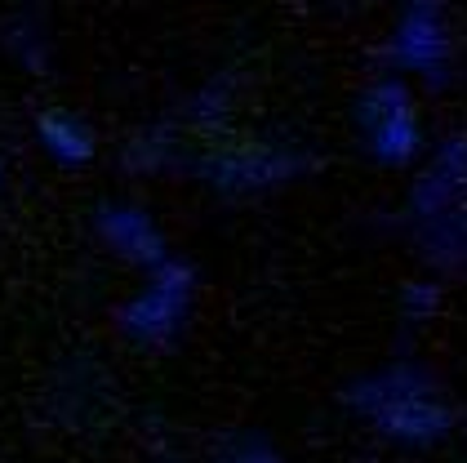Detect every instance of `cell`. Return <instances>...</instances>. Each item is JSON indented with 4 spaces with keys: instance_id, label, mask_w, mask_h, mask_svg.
I'll use <instances>...</instances> for the list:
<instances>
[{
    "instance_id": "obj_2",
    "label": "cell",
    "mask_w": 467,
    "mask_h": 463,
    "mask_svg": "<svg viewBox=\"0 0 467 463\" xmlns=\"http://www.w3.org/2000/svg\"><path fill=\"white\" fill-rule=\"evenodd\" d=\"M396 54L410 68H431L445 58V27L431 18V9H414L405 14L400 32H396Z\"/></svg>"
},
{
    "instance_id": "obj_1",
    "label": "cell",
    "mask_w": 467,
    "mask_h": 463,
    "mask_svg": "<svg viewBox=\"0 0 467 463\" xmlns=\"http://www.w3.org/2000/svg\"><path fill=\"white\" fill-rule=\"evenodd\" d=\"M374 130H369V142L383 161H400L414 152V111L410 103L396 94V89H379L374 99Z\"/></svg>"
}]
</instances>
